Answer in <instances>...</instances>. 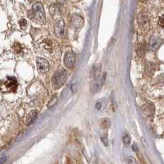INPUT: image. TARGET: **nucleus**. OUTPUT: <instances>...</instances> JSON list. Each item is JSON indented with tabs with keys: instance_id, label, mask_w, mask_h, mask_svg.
<instances>
[{
	"instance_id": "10",
	"label": "nucleus",
	"mask_w": 164,
	"mask_h": 164,
	"mask_svg": "<svg viewBox=\"0 0 164 164\" xmlns=\"http://www.w3.org/2000/svg\"><path fill=\"white\" fill-rule=\"evenodd\" d=\"M122 141H123L125 145H129V144H131V137L129 136L128 135L126 134V135H125L124 136H123V138H122Z\"/></svg>"
},
{
	"instance_id": "14",
	"label": "nucleus",
	"mask_w": 164,
	"mask_h": 164,
	"mask_svg": "<svg viewBox=\"0 0 164 164\" xmlns=\"http://www.w3.org/2000/svg\"><path fill=\"white\" fill-rule=\"evenodd\" d=\"M6 160H7V158H3V159H1V160H0V164L4 163V162H5Z\"/></svg>"
},
{
	"instance_id": "3",
	"label": "nucleus",
	"mask_w": 164,
	"mask_h": 164,
	"mask_svg": "<svg viewBox=\"0 0 164 164\" xmlns=\"http://www.w3.org/2000/svg\"><path fill=\"white\" fill-rule=\"evenodd\" d=\"M33 16L35 17V20L38 21L40 22H43L45 20V15L43 6L40 3H36L32 7Z\"/></svg>"
},
{
	"instance_id": "9",
	"label": "nucleus",
	"mask_w": 164,
	"mask_h": 164,
	"mask_svg": "<svg viewBox=\"0 0 164 164\" xmlns=\"http://www.w3.org/2000/svg\"><path fill=\"white\" fill-rule=\"evenodd\" d=\"M160 42H161V40L159 39H153L151 40L150 41V44H149V46H150V48L152 49V50H156L158 46H159V45H160Z\"/></svg>"
},
{
	"instance_id": "6",
	"label": "nucleus",
	"mask_w": 164,
	"mask_h": 164,
	"mask_svg": "<svg viewBox=\"0 0 164 164\" xmlns=\"http://www.w3.org/2000/svg\"><path fill=\"white\" fill-rule=\"evenodd\" d=\"M105 78H106V74L104 73V75L102 77L97 76V78H95L94 82L93 83V86H92V92H97L99 90L102 85L104 84V80H105Z\"/></svg>"
},
{
	"instance_id": "2",
	"label": "nucleus",
	"mask_w": 164,
	"mask_h": 164,
	"mask_svg": "<svg viewBox=\"0 0 164 164\" xmlns=\"http://www.w3.org/2000/svg\"><path fill=\"white\" fill-rule=\"evenodd\" d=\"M18 87V83L16 78L14 77H8L7 79L4 81L1 84V89L5 92H16Z\"/></svg>"
},
{
	"instance_id": "8",
	"label": "nucleus",
	"mask_w": 164,
	"mask_h": 164,
	"mask_svg": "<svg viewBox=\"0 0 164 164\" xmlns=\"http://www.w3.org/2000/svg\"><path fill=\"white\" fill-rule=\"evenodd\" d=\"M64 25L63 23L62 22V23H58V25L57 26L56 28H55V32H56L57 36H61L62 34H63V32H64Z\"/></svg>"
},
{
	"instance_id": "15",
	"label": "nucleus",
	"mask_w": 164,
	"mask_h": 164,
	"mask_svg": "<svg viewBox=\"0 0 164 164\" xmlns=\"http://www.w3.org/2000/svg\"><path fill=\"white\" fill-rule=\"evenodd\" d=\"M66 164H72V162H71V160H70L69 158H67V159Z\"/></svg>"
},
{
	"instance_id": "11",
	"label": "nucleus",
	"mask_w": 164,
	"mask_h": 164,
	"mask_svg": "<svg viewBox=\"0 0 164 164\" xmlns=\"http://www.w3.org/2000/svg\"><path fill=\"white\" fill-rule=\"evenodd\" d=\"M101 140H102V142L104 143V144L105 145V146H108V138H106V137H102V138H101Z\"/></svg>"
},
{
	"instance_id": "5",
	"label": "nucleus",
	"mask_w": 164,
	"mask_h": 164,
	"mask_svg": "<svg viewBox=\"0 0 164 164\" xmlns=\"http://www.w3.org/2000/svg\"><path fill=\"white\" fill-rule=\"evenodd\" d=\"M37 68L40 73H47L49 69V64L47 60H45L43 58H37L36 60Z\"/></svg>"
},
{
	"instance_id": "7",
	"label": "nucleus",
	"mask_w": 164,
	"mask_h": 164,
	"mask_svg": "<svg viewBox=\"0 0 164 164\" xmlns=\"http://www.w3.org/2000/svg\"><path fill=\"white\" fill-rule=\"evenodd\" d=\"M36 116H37V111H33L31 112V113L29 114V116H27L26 124H27V125H30V124H32L33 122H34V120H35Z\"/></svg>"
},
{
	"instance_id": "16",
	"label": "nucleus",
	"mask_w": 164,
	"mask_h": 164,
	"mask_svg": "<svg viewBox=\"0 0 164 164\" xmlns=\"http://www.w3.org/2000/svg\"><path fill=\"white\" fill-rule=\"evenodd\" d=\"M142 1H144V2H145V1H147V0H142Z\"/></svg>"
},
{
	"instance_id": "12",
	"label": "nucleus",
	"mask_w": 164,
	"mask_h": 164,
	"mask_svg": "<svg viewBox=\"0 0 164 164\" xmlns=\"http://www.w3.org/2000/svg\"><path fill=\"white\" fill-rule=\"evenodd\" d=\"M131 148L132 150H133L135 152H137L138 151H139V148H138V147H137V145H136V144H132Z\"/></svg>"
},
{
	"instance_id": "4",
	"label": "nucleus",
	"mask_w": 164,
	"mask_h": 164,
	"mask_svg": "<svg viewBox=\"0 0 164 164\" xmlns=\"http://www.w3.org/2000/svg\"><path fill=\"white\" fill-rule=\"evenodd\" d=\"M76 62V55L72 51H68L66 53L64 57V64L67 68H72Z\"/></svg>"
},
{
	"instance_id": "13",
	"label": "nucleus",
	"mask_w": 164,
	"mask_h": 164,
	"mask_svg": "<svg viewBox=\"0 0 164 164\" xmlns=\"http://www.w3.org/2000/svg\"><path fill=\"white\" fill-rule=\"evenodd\" d=\"M160 25L162 27H163V17H162L160 19Z\"/></svg>"
},
{
	"instance_id": "1",
	"label": "nucleus",
	"mask_w": 164,
	"mask_h": 164,
	"mask_svg": "<svg viewBox=\"0 0 164 164\" xmlns=\"http://www.w3.org/2000/svg\"><path fill=\"white\" fill-rule=\"evenodd\" d=\"M67 74L63 68L58 69L53 76V83L56 88H61L67 81Z\"/></svg>"
}]
</instances>
